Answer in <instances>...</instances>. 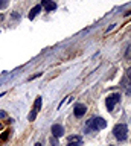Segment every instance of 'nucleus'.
<instances>
[{
    "instance_id": "f257e3e1",
    "label": "nucleus",
    "mask_w": 131,
    "mask_h": 146,
    "mask_svg": "<svg viewBox=\"0 0 131 146\" xmlns=\"http://www.w3.org/2000/svg\"><path fill=\"white\" fill-rule=\"evenodd\" d=\"M105 126H107V122H105V119H102V117H93L87 122V129H90V131L104 129Z\"/></svg>"
},
{
    "instance_id": "f03ea898",
    "label": "nucleus",
    "mask_w": 131,
    "mask_h": 146,
    "mask_svg": "<svg viewBox=\"0 0 131 146\" xmlns=\"http://www.w3.org/2000/svg\"><path fill=\"white\" fill-rule=\"evenodd\" d=\"M113 134H114V137L119 141H124V140H126V137H128V126L124 125V123H119V125L114 126Z\"/></svg>"
},
{
    "instance_id": "7ed1b4c3",
    "label": "nucleus",
    "mask_w": 131,
    "mask_h": 146,
    "mask_svg": "<svg viewBox=\"0 0 131 146\" xmlns=\"http://www.w3.org/2000/svg\"><path fill=\"white\" fill-rule=\"evenodd\" d=\"M41 104H43V99L41 98H37L35 99V102H34V108H32V111H31L29 114V122H34L35 120V117H37V113L41 110Z\"/></svg>"
},
{
    "instance_id": "20e7f679",
    "label": "nucleus",
    "mask_w": 131,
    "mask_h": 146,
    "mask_svg": "<svg viewBox=\"0 0 131 146\" xmlns=\"http://www.w3.org/2000/svg\"><path fill=\"white\" fill-rule=\"evenodd\" d=\"M119 100H120V94H119V93L110 94V96L107 98V100H105V105H107V108L111 111V110L114 108V105H116L117 102H119Z\"/></svg>"
},
{
    "instance_id": "39448f33",
    "label": "nucleus",
    "mask_w": 131,
    "mask_h": 146,
    "mask_svg": "<svg viewBox=\"0 0 131 146\" xmlns=\"http://www.w3.org/2000/svg\"><path fill=\"white\" fill-rule=\"evenodd\" d=\"M75 116L76 117H82L84 116V114L85 113H87V107H85V105L84 104H76L75 105Z\"/></svg>"
},
{
    "instance_id": "423d86ee",
    "label": "nucleus",
    "mask_w": 131,
    "mask_h": 146,
    "mask_svg": "<svg viewBox=\"0 0 131 146\" xmlns=\"http://www.w3.org/2000/svg\"><path fill=\"white\" fill-rule=\"evenodd\" d=\"M41 8H44L46 11H53L57 8V3L53 0H41Z\"/></svg>"
},
{
    "instance_id": "0eeeda50",
    "label": "nucleus",
    "mask_w": 131,
    "mask_h": 146,
    "mask_svg": "<svg viewBox=\"0 0 131 146\" xmlns=\"http://www.w3.org/2000/svg\"><path fill=\"white\" fill-rule=\"evenodd\" d=\"M82 145V139L79 135H72L69 137V145L67 146H81Z\"/></svg>"
},
{
    "instance_id": "6e6552de",
    "label": "nucleus",
    "mask_w": 131,
    "mask_h": 146,
    "mask_svg": "<svg viewBox=\"0 0 131 146\" xmlns=\"http://www.w3.org/2000/svg\"><path fill=\"white\" fill-rule=\"evenodd\" d=\"M52 134L53 137H61V135H64V128H63L61 125H53L52 126Z\"/></svg>"
},
{
    "instance_id": "1a4fd4ad",
    "label": "nucleus",
    "mask_w": 131,
    "mask_h": 146,
    "mask_svg": "<svg viewBox=\"0 0 131 146\" xmlns=\"http://www.w3.org/2000/svg\"><path fill=\"white\" fill-rule=\"evenodd\" d=\"M40 11H41V5H37V6H34V8L29 11V20H34Z\"/></svg>"
},
{
    "instance_id": "9d476101",
    "label": "nucleus",
    "mask_w": 131,
    "mask_h": 146,
    "mask_svg": "<svg viewBox=\"0 0 131 146\" xmlns=\"http://www.w3.org/2000/svg\"><path fill=\"white\" fill-rule=\"evenodd\" d=\"M51 145L52 146H58V145H60V141H58V139H57V137H51Z\"/></svg>"
},
{
    "instance_id": "9b49d317",
    "label": "nucleus",
    "mask_w": 131,
    "mask_h": 146,
    "mask_svg": "<svg viewBox=\"0 0 131 146\" xmlns=\"http://www.w3.org/2000/svg\"><path fill=\"white\" fill-rule=\"evenodd\" d=\"M125 56H126V59H128V61H131V44L128 46V49H126V52H125Z\"/></svg>"
},
{
    "instance_id": "f8f14e48",
    "label": "nucleus",
    "mask_w": 131,
    "mask_h": 146,
    "mask_svg": "<svg viewBox=\"0 0 131 146\" xmlns=\"http://www.w3.org/2000/svg\"><path fill=\"white\" fill-rule=\"evenodd\" d=\"M8 3H9L8 0H0V9H5L8 6Z\"/></svg>"
},
{
    "instance_id": "ddd939ff",
    "label": "nucleus",
    "mask_w": 131,
    "mask_h": 146,
    "mask_svg": "<svg viewBox=\"0 0 131 146\" xmlns=\"http://www.w3.org/2000/svg\"><path fill=\"white\" fill-rule=\"evenodd\" d=\"M126 79H128V81L131 82V67L128 68V70H126Z\"/></svg>"
},
{
    "instance_id": "4468645a",
    "label": "nucleus",
    "mask_w": 131,
    "mask_h": 146,
    "mask_svg": "<svg viewBox=\"0 0 131 146\" xmlns=\"http://www.w3.org/2000/svg\"><path fill=\"white\" fill-rule=\"evenodd\" d=\"M0 117H6V113L5 111H0Z\"/></svg>"
},
{
    "instance_id": "2eb2a0df",
    "label": "nucleus",
    "mask_w": 131,
    "mask_h": 146,
    "mask_svg": "<svg viewBox=\"0 0 131 146\" xmlns=\"http://www.w3.org/2000/svg\"><path fill=\"white\" fill-rule=\"evenodd\" d=\"M3 18H5V15H3V14H0V21H2Z\"/></svg>"
},
{
    "instance_id": "dca6fc26",
    "label": "nucleus",
    "mask_w": 131,
    "mask_h": 146,
    "mask_svg": "<svg viewBox=\"0 0 131 146\" xmlns=\"http://www.w3.org/2000/svg\"><path fill=\"white\" fill-rule=\"evenodd\" d=\"M35 146H41V143H37V145H35Z\"/></svg>"
},
{
    "instance_id": "f3484780",
    "label": "nucleus",
    "mask_w": 131,
    "mask_h": 146,
    "mask_svg": "<svg viewBox=\"0 0 131 146\" xmlns=\"http://www.w3.org/2000/svg\"><path fill=\"white\" fill-rule=\"evenodd\" d=\"M111 146H113V145H111Z\"/></svg>"
}]
</instances>
